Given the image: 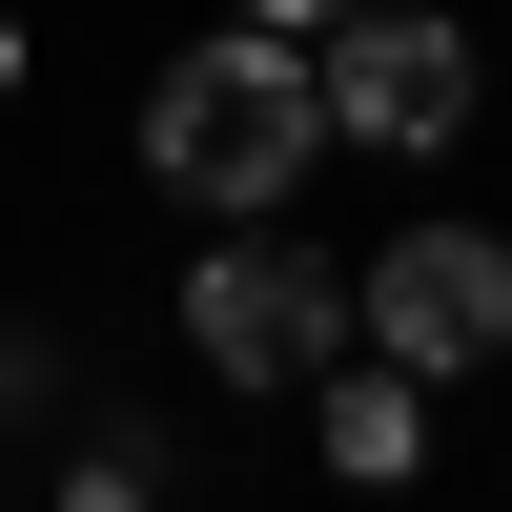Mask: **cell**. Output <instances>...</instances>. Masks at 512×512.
Returning <instances> with one entry per match:
<instances>
[{"instance_id": "6", "label": "cell", "mask_w": 512, "mask_h": 512, "mask_svg": "<svg viewBox=\"0 0 512 512\" xmlns=\"http://www.w3.org/2000/svg\"><path fill=\"white\" fill-rule=\"evenodd\" d=\"M226 21H287V41H308V21H349V0H226Z\"/></svg>"}, {"instance_id": "5", "label": "cell", "mask_w": 512, "mask_h": 512, "mask_svg": "<svg viewBox=\"0 0 512 512\" xmlns=\"http://www.w3.org/2000/svg\"><path fill=\"white\" fill-rule=\"evenodd\" d=\"M308 431H328V472H349V492H410V472H431V369H390V349H328L308 369Z\"/></svg>"}, {"instance_id": "7", "label": "cell", "mask_w": 512, "mask_h": 512, "mask_svg": "<svg viewBox=\"0 0 512 512\" xmlns=\"http://www.w3.org/2000/svg\"><path fill=\"white\" fill-rule=\"evenodd\" d=\"M0 103H21V21H0Z\"/></svg>"}, {"instance_id": "2", "label": "cell", "mask_w": 512, "mask_h": 512, "mask_svg": "<svg viewBox=\"0 0 512 512\" xmlns=\"http://www.w3.org/2000/svg\"><path fill=\"white\" fill-rule=\"evenodd\" d=\"M185 349L226 369V390H308V369L349 349V267H308V246H287L267 205H246V226L185 267Z\"/></svg>"}, {"instance_id": "1", "label": "cell", "mask_w": 512, "mask_h": 512, "mask_svg": "<svg viewBox=\"0 0 512 512\" xmlns=\"http://www.w3.org/2000/svg\"><path fill=\"white\" fill-rule=\"evenodd\" d=\"M144 164H164V205H287L328 164V103H308V41L287 21H226V41H185V62L144 82Z\"/></svg>"}, {"instance_id": "3", "label": "cell", "mask_w": 512, "mask_h": 512, "mask_svg": "<svg viewBox=\"0 0 512 512\" xmlns=\"http://www.w3.org/2000/svg\"><path fill=\"white\" fill-rule=\"evenodd\" d=\"M308 103H328V144L431 164L451 123H472V21H431V0H349V21H308Z\"/></svg>"}, {"instance_id": "4", "label": "cell", "mask_w": 512, "mask_h": 512, "mask_svg": "<svg viewBox=\"0 0 512 512\" xmlns=\"http://www.w3.org/2000/svg\"><path fill=\"white\" fill-rule=\"evenodd\" d=\"M349 349H390V369H512V246L492 226H390L369 246V287H349Z\"/></svg>"}]
</instances>
